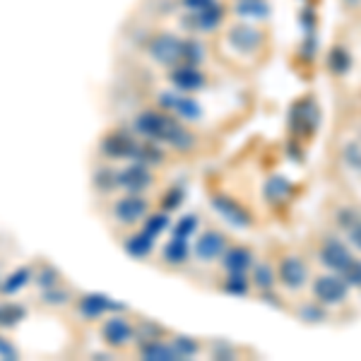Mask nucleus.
Segmentation results:
<instances>
[{
    "mask_svg": "<svg viewBox=\"0 0 361 361\" xmlns=\"http://www.w3.org/2000/svg\"><path fill=\"white\" fill-rule=\"evenodd\" d=\"M154 246H157V236H152L149 231H145L142 226H140V229H133L130 234L123 238L126 253L130 255V258H137V260L147 258V255L154 250Z\"/></svg>",
    "mask_w": 361,
    "mask_h": 361,
    "instance_id": "nucleus-20",
    "label": "nucleus"
},
{
    "mask_svg": "<svg viewBox=\"0 0 361 361\" xmlns=\"http://www.w3.org/2000/svg\"><path fill=\"white\" fill-rule=\"evenodd\" d=\"M318 121H320V114H318V106L313 99H301L292 106L289 111V128L296 137H311L318 128Z\"/></svg>",
    "mask_w": 361,
    "mask_h": 361,
    "instance_id": "nucleus-15",
    "label": "nucleus"
},
{
    "mask_svg": "<svg viewBox=\"0 0 361 361\" xmlns=\"http://www.w3.org/2000/svg\"><path fill=\"white\" fill-rule=\"evenodd\" d=\"M34 287H39L44 292V289H54L58 287V284H63V272L58 270L56 265H51V263H44V265H39V270L34 272Z\"/></svg>",
    "mask_w": 361,
    "mask_h": 361,
    "instance_id": "nucleus-29",
    "label": "nucleus"
},
{
    "mask_svg": "<svg viewBox=\"0 0 361 361\" xmlns=\"http://www.w3.org/2000/svg\"><path fill=\"white\" fill-rule=\"evenodd\" d=\"M169 224H171V222H169V214H166V209H164V212L147 214V217H145L142 229H145V231H149L152 236L159 238L161 231H166V229H169Z\"/></svg>",
    "mask_w": 361,
    "mask_h": 361,
    "instance_id": "nucleus-35",
    "label": "nucleus"
},
{
    "mask_svg": "<svg viewBox=\"0 0 361 361\" xmlns=\"http://www.w3.org/2000/svg\"><path fill=\"white\" fill-rule=\"evenodd\" d=\"M347 234H349V243H352V246L357 248V250H361V219H359L357 224L349 226Z\"/></svg>",
    "mask_w": 361,
    "mask_h": 361,
    "instance_id": "nucleus-42",
    "label": "nucleus"
},
{
    "mask_svg": "<svg viewBox=\"0 0 361 361\" xmlns=\"http://www.w3.org/2000/svg\"><path fill=\"white\" fill-rule=\"evenodd\" d=\"M342 277H345V282L349 287H357L361 289V260L359 258H352V263H349L345 270L340 272Z\"/></svg>",
    "mask_w": 361,
    "mask_h": 361,
    "instance_id": "nucleus-38",
    "label": "nucleus"
},
{
    "mask_svg": "<svg viewBox=\"0 0 361 361\" xmlns=\"http://www.w3.org/2000/svg\"><path fill=\"white\" fill-rule=\"evenodd\" d=\"M180 51H183V37L171 32L152 34L147 46H145V54H147L149 61L161 68H171L180 63Z\"/></svg>",
    "mask_w": 361,
    "mask_h": 361,
    "instance_id": "nucleus-5",
    "label": "nucleus"
},
{
    "mask_svg": "<svg viewBox=\"0 0 361 361\" xmlns=\"http://www.w3.org/2000/svg\"><path fill=\"white\" fill-rule=\"evenodd\" d=\"M277 284V272L272 270V265L267 260H255L250 267V287H255L258 292H270Z\"/></svg>",
    "mask_w": 361,
    "mask_h": 361,
    "instance_id": "nucleus-25",
    "label": "nucleus"
},
{
    "mask_svg": "<svg viewBox=\"0 0 361 361\" xmlns=\"http://www.w3.org/2000/svg\"><path fill=\"white\" fill-rule=\"evenodd\" d=\"M154 185L152 166L142 161H133L126 169H118V190L128 195H145Z\"/></svg>",
    "mask_w": 361,
    "mask_h": 361,
    "instance_id": "nucleus-12",
    "label": "nucleus"
},
{
    "mask_svg": "<svg viewBox=\"0 0 361 361\" xmlns=\"http://www.w3.org/2000/svg\"><path fill=\"white\" fill-rule=\"evenodd\" d=\"M202 58H205V46H202L197 39L188 37L183 39V51H180V63H195V66H202Z\"/></svg>",
    "mask_w": 361,
    "mask_h": 361,
    "instance_id": "nucleus-33",
    "label": "nucleus"
},
{
    "mask_svg": "<svg viewBox=\"0 0 361 361\" xmlns=\"http://www.w3.org/2000/svg\"><path fill=\"white\" fill-rule=\"evenodd\" d=\"M133 135H137L140 140H147V142L166 145L171 152L178 154H190L197 145L195 133L183 121H178L176 116L166 114L159 106L142 109L133 118Z\"/></svg>",
    "mask_w": 361,
    "mask_h": 361,
    "instance_id": "nucleus-1",
    "label": "nucleus"
},
{
    "mask_svg": "<svg viewBox=\"0 0 361 361\" xmlns=\"http://www.w3.org/2000/svg\"><path fill=\"white\" fill-rule=\"evenodd\" d=\"M357 222H359V214L354 212V209H342L340 217H337V224H340L342 229H349V226L357 224Z\"/></svg>",
    "mask_w": 361,
    "mask_h": 361,
    "instance_id": "nucleus-41",
    "label": "nucleus"
},
{
    "mask_svg": "<svg viewBox=\"0 0 361 361\" xmlns=\"http://www.w3.org/2000/svg\"><path fill=\"white\" fill-rule=\"evenodd\" d=\"M296 316L299 320H304V323H325L328 320V311H325L323 304H318V301H308V304H301L299 311H296Z\"/></svg>",
    "mask_w": 361,
    "mask_h": 361,
    "instance_id": "nucleus-32",
    "label": "nucleus"
},
{
    "mask_svg": "<svg viewBox=\"0 0 361 361\" xmlns=\"http://www.w3.org/2000/svg\"><path fill=\"white\" fill-rule=\"evenodd\" d=\"M137 354L142 359H149V361H173V359H180L178 352L171 345V340H164V337L137 345Z\"/></svg>",
    "mask_w": 361,
    "mask_h": 361,
    "instance_id": "nucleus-22",
    "label": "nucleus"
},
{
    "mask_svg": "<svg viewBox=\"0 0 361 361\" xmlns=\"http://www.w3.org/2000/svg\"><path fill=\"white\" fill-rule=\"evenodd\" d=\"M171 345L173 349L178 352L180 359H188V357H195L200 354V342L195 337H188V335H171Z\"/></svg>",
    "mask_w": 361,
    "mask_h": 361,
    "instance_id": "nucleus-34",
    "label": "nucleus"
},
{
    "mask_svg": "<svg viewBox=\"0 0 361 361\" xmlns=\"http://www.w3.org/2000/svg\"><path fill=\"white\" fill-rule=\"evenodd\" d=\"M161 260L171 267H183L190 260V243L188 238L180 236H171V241L166 243L164 250H161Z\"/></svg>",
    "mask_w": 361,
    "mask_h": 361,
    "instance_id": "nucleus-24",
    "label": "nucleus"
},
{
    "mask_svg": "<svg viewBox=\"0 0 361 361\" xmlns=\"http://www.w3.org/2000/svg\"><path fill=\"white\" fill-rule=\"evenodd\" d=\"M352 49L342 42L333 44L325 54V68L333 78H347L352 73Z\"/></svg>",
    "mask_w": 361,
    "mask_h": 361,
    "instance_id": "nucleus-19",
    "label": "nucleus"
},
{
    "mask_svg": "<svg viewBox=\"0 0 361 361\" xmlns=\"http://www.w3.org/2000/svg\"><path fill=\"white\" fill-rule=\"evenodd\" d=\"M197 224H200V217L197 214H185L180 217L176 224H173V236H180V238H193V234L197 231Z\"/></svg>",
    "mask_w": 361,
    "mask_h": 361,
    "instance_id": "nucleus-36",
    "label": "nucleus"
},
{
    "mask_svg": "<svg viewBox=\"0 0 361 361\" xmlns=\"http://www.w3.org/2000/svg\"><path fill=\"white\" fill-rule=\"evenodd\" d=\"M180 8H183V13H200V10L209 8L212 3H217V0H178Z\"/></svg>",
    "mask_w": 361,
    "mask_h": 361,
    "instance_id": "nucleus-40",
    "label": "nucleus"
},
{
    "mask_svg": "<svg viewBox=\"0 0 361 361\" xmlns=\"http://www.w3.org/2000/svg\"><path fill=\"white\" fill-rule=\"evenodd\" d=\"M94 188L102 195L116 193V190H118V169H114V166L99 169L97 176H94Z\"/></svg>",
    "mask_w": 361,
    "mask_h": 361,
    "instance_id": "nucleus-30",
    "label": "nucleus"
},
{
    "mask_svg": "<svg viewBox=\"0 0 361 361\" xmlns=\"http://www.w3.org/2000/svg\"><path fill=\"white\" fill-rule=\"evenodd\" d=\"M226 15H229V8L217 0L209 8L200 10V13H183L180 15V27L193 34H212L224 27Z\"/></svg>",
    "mask_w": 361,
    "mask_h": 361,
    "instance_id": "nucleus-6",
    "label": "nucleus"
},
{
    "mask_svg": "<svg viewBox=\"0 0 361 361\" xmlns=\"http://www.w3.org/2000/svg\"><path fill=\"white\" fill-rule=\"evenodd\" d=\"M222 42L229 49V54H234L236 58H253L263 56L267 49V32L263 27H258L255 22L248 20H238L224 27Z\"/></svg>",
    "mask_w": 361,
    "mask_h": 361,
    "instance_id": "nucleus-2",
    "label": "nucleus"
},
{
    "mask_svg": "<svg viewBox=\"0 0 361 361\" xmlns=\"http://www.w3.org/2000/svg\"><path fill=\"white\" fill-rule=\"evenodd\" d=\"M166 80L171 90L183 92V94H195L207 87V73L195 63H176V66L166 68Z\"/></svg>",
    "mask_w": 361,
    "mask_h": 361,
    "instance_id": "nucleus-8",
    "label": "nucleus"
},
{
    "mask_svg": "<svg viewBox=\"0 0 361 361\" xmlns=\"http://www.w3.org/2000/svg\"><path fill=\"white\" fill-rule=\"evenodd\" d=\"M73 308H75V316L80 320H85V323H97V320H102L104 316H109V313L128 311L126 304H118L111 296L97 294V292H85V294L75 296Z\"/></svg>",
    "mask_w": 361,
    "mask_h": 361,
    "instance_id": "nucleus-4",
    "label": "nucleus"
},
{
    "mask_svg": "<svg viewBox=\"0 0 361 361\" xmlns=\"http://www.w3.org/2000/svg\"><path fill=\"white\" fill-rule=\"evenodd\" d=\"M214 359H231L234 357V349H231L229 342H219V349H212Z\"/></svg>",
    "mask_w": 361,
    "mask_h": 361,
    "instance_id": "nucleus-43",
    "label": "nucleus"
},
{
    "mask_svg": "<svg viewBox=\"0 0 361 361\" xmlns=\"http://www.w3.org/2000/svg\"><path fill=\"white\" fill-rule=\"evenodd\" d=\"M219 289H222L224 294H231V296H246L250 292V277L226 272V277L219 282Z\"/></svg>",
    "mask_w": 361,
    "mask_h": 361,
    "instance_id": "nucleus-31",
    "label": "nucleus"
},
{
    "mask_svg": "<svg viewBox=\"0 0 361 361\" xmlns=\"http://www.w3.org/2000/svg\"><path fill=\"white\" fill-rule=\"evenodd\" d=\"M342 159H345V164L349 169H354V171H361V145L347 142L345 149H342Z\"/></svg>",
    "mask_w": 361,
    "mask_h": 361,
    "instance_id": "nucleus-37",
    "label": "nucleus"
},
{
    "mask_svg": "<svg viewBox=\"0 0 361 361\" xmlns=\"http://www.w3.org/2000/svg\"><path fill=\"white\" fill-rule=\"evenodd\" d=\"M20 357H22V352L17 349L15 342H13V340H8V337L0 335V359L13 361V359H20Z\"/></svg>",
    "mask_w": 361,
    "mask_h": 361,
    "instance_id": "nucleus-39",
    "label": "nucleus"
},
{
    "mask_svg": "<svg viewBox=\"0 0 361 361\" xmlns=\"http://www.w3.org/2000/svg\"><path fill=\"white\" fill-rule=\"evenodd\" d=\"M126 313L128 311H118L102 318V340L116 352L135 345V320H130Z\"/></svg>",
    "mask_w": 361,
    "mask_h": 361,
    "instance_id": "nucleus-3",
    "label": "nucleus"
},
{
    "mask_svg": "<svg viewBox=\"0 0 361 361\" xmlns=\"http://www.w3.org/2000/svg\"><path fill=\"white\" fill-rule=\"evenodd\" d=\"M29 282H34V270H32V267H22V270H15L13 275L0 279V294H5V296L17 294V292H22V289H25Z\"/></svg>",
    "mask_w": 361,
    "mask_h": 361,
    "instance_id": "nucleus-27",
    "label": "nucleus"
},
{
    "mask_svg": "<svg viewBox=\"0 0 361 361\" xmlns=\"http://www.w3.org/2000/svg\"><path fill=\"white\" fill-rule=\"evenodd\" d=\"M73 301H75V292L66 287V282L58 284L54 289H44L42 296H39V306L46 308V311H61V308L73 306Z\"/></svg>",
    "mask_w": 361,
    "mask_h": 361,
    "instance_id": "nucleus-23",
    "label": "nucleus"
},
{
    "mask_svg": "<svg viewBox=\"0 0 361 361\" xmlns=\"http://www.w3.org/2000/svg\"><path fill=\"white\" fill-rule=\"evenodd\" d=\"M219 260H222L224 272L248 275L250 267H253V263H255V253H253V248H248V246H229Z\"/></svg>",
    "mask_w": 361,
    "mask_h": 361,
    "instance_id": "nucleus-18",
    "label": "nucleus"
},
{
    "mask_svg": "<svg viewBox=\"0 0 361 361\" xmlns=\"http://www.w3.org/2000/svg\"><path fill=\"white\" fill-rule=\"evenodd\" d=\"M27 318V306L17 301H3L0 304V330H13Z\"/></svg>",
    "mask_w": 361,
    "mask_h": 361,
    "instance_id": "nucleus-26",
    "label": "nucleus"
},
{
    "mask_svg": "<svg viewBox=\"0 0 361 361\" xmlns=\"http://www.w3.org/2000/svg\"><path fill=\"white\" fill-rule=\"evenodd\" d=\"M229 248V236L219 229H205L200 236L195 238V246L190 248V255L202 265L217 263L224 255V250Z\"/></svg>",
    "mask_w": 361,
    "mask_h": 361,
    "instance_id": "nucleus-11",
    "label": "nucleus"
},
{
    "mask_svg": "<svg viewBox=\"0 0 361 361\" xmlns=\"http://www.w3.org/2000/svg\"><path fill=\"white\" fill-rule=\"evenodd\" d=\"M270 3L267 0H234L229 13L236 15L238 20H248V22H258L270 17Z\"/></svg>",
    "mask_w": 361,
    "mask_h": 361,
    "instance_id": "nucleus-21",
    "label": "nucleus"
},
{
    "mask_svg": "<svg viewBox=\"0 0 361 361\" xmlns=\"http://www.w3.org/2000/svg\"><path fill=\"white\" fill-rule=\"evenodd\" d=\"M277 282L282 284L287 292H299V289H304L308 282L306 260L296 253L282 255L277 263Z\"/></svg>",
    "mask_w": 361,
    "mask_h": 361,
    "instance_id": "nucleus-14",
    "label": "nucleus"
},
{
    "mask_svg": "<svg viewBox=\"0 0 361 361\" xmlns=\"http://www.w3.org/2000/svg\"><path fill=\"white\" fill-rule=\"evenodd\" d=\"M137 142H140V140L128 135V133L114 130V133H109V135L102 140V145H99V152H102L104 159H109V161L133 159V157H135V149H137Z\"/></svg>",
    "mask_w": 361,
    "mask_h": 361,
    "instance_id": "nucleus-17",
    "label": "nucleus"
},
{
    "mask_svg": "<svg viewBox=\"0 0 361 361\" xmlns=\"http://www.w3.org/2000/svg\"><path fill=\"white\" fill-rule=\"evenodd\" d=\"M349 289L352 287L345 282V277H342L340 272H333V275H318L311 282L313 299H316L318 304H323L325 308L345 304L349 299Z\"/></svg>",
    "mask_w": 361,
    "mask_h": 361,
    "instance_id": "nucleus-9",
    "label": "nucleus"
},
{
    "mask_svg": "<svg viewBox=\"0 0 361 361\" xmlns=\"http://www.w3.org/2000/svg\"><path fill=\"white\" fill-rule=\"evenodd\" d=\"M292 195V180H287L284 176H272L265 183V197L275 205H282V202L289 200Z\"/></svg>",
    "mask_w": 361,
    "mask_h": 361,
    "instance_id": "nucleus-28",
    "label": "nucleus"
},
{
    "mask_svg": "<svg viewBox=\"0 0 361 361\" xmlns=\"http://www.w3.org/2000/svg\"><path fill=\"white\" fill-rule=\"evenodd\" d=\"M157 106L164 109L166 114L176 116L183 123H197L202 118V106L195 102L193 94H183L176 90H166L157 97Z\"/></svg>",
    "mask_w": 361,
    "mask_h": 361,
    "instance_id": "nucleus-7",
    "label": "nucleus"
},
{
    "mask_svg": "<svg viewBox=\"0 0 361 361\" xmlns=\"http://www.w3.org/2000/svg\"><path fill=\"white\" fill-rule=\"evenodd\" d=\"M212 207L217 209V214L224 219L226 224L236 226V229H250V226L255 224L253 212H250L246 205H241L236 197H231L226 193H214L212 195Z\"/></svg>",
    "mask_w": 361,
    "mask_h": 361,
    "instance_id": "nucleus-13",
    "label": "nucleus"
},
{
    "mask_svg": "<svg viewBox=\"0 0 361 361\" xmlns=\"http://www.w3.org/2000/svg\"><path fill=\"white\" fill-rule=\"evenodd\" d=\"M147 214H149V202L145 195L123 193V197H118L111 205V219L118 226H126V229H135L137 224L145 222Z\"/></svg>",
    "mask_w": 361,
    "mask_h": 361,
    "instance_id": "nucleus-10",
    "label": "nucleus"
},
{
    "mask_svg": "<svg viewBox=\"0 0 361 361\" xmlns=\"http://www.w3.org/2000/svg\"><path fill=\"white\" fill-rule=\"evenodd\" d=\"M352 250L345 241H340L337 236H325L323 241L318 243V260L323 263L328 270L333 272H342L345 267L352 263Z\"/></svg>",
    "mask_w": 361,
    "mask_h": 361,
    "instance_id": "nucleus-16",
    "label": "nucleus"
}]
</instances>
